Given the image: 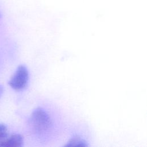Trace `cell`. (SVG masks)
<instances>
[{
    "instance_id": "cell-1",
    "label": "cell",
    "mask_w": 147,
    "mask_h": 147,
    "mask_svg": "<svg viewBox=\"0 0 147 147\" xmlns=\"http://www.w3.org/2000/svg\"><path fill=\"white\" fill-rule=\"evenodd\" d=\"M31 123L38 132H44L50 128L51 121L49 115L42 108L34 109L30 116Z\"/></svg>"
},
{
    "instance_id": "cell-2",
    "label": "cell",
    "mask_w": 147,
    "mask_h": 147,
    "mask_svg": "<svg viewBox=\"0 0 147 147\" xmlns=\"http://www.w3.org/2000/svg\"><path fill=\"white\" fill-rule=\"evenodd\" d=\"M29 72L24 65H20L9 81V86L15 90H21L27 85Z\"/></svg>"
},
{
    "instance_id": "cell-3",
    "label": "cell",
    "mask_w": 147,
    "mask_h": 147,
    "mask_svg": "<svg viewBox=\"0 0 147 147\" xmlns=\"http://www.w3.org/2000/svg\"><path fill=\"white\" fill-rule=\"evenodd\" d=\"M24 140L21 135L18 134L7 136L2 141L0 146L4 147H20L23 145Z\"/></svg>"
},
{
    "instance_id": "cell-4",
    "label": "cell",
    "mask_w": 147,
    "mask_h": 147,
    "mask_svg": "<svg viewBox=\"0 0 147 147\" xmlns=\"http://www.w3.org/2000/svg\"><path fill=\"white\" fill-rule=\"evenodd\" d=\"M87 142L83 138L75 136L71 138L65 145V146H87Z\"/></svg>"
},
{
    "instance_id": "cell-5",
    "label": "cell",
    "mask_w": 147,
    "mask_h": 147,
    "mask_svg": "<svg viewBox=\"0 0 147 147\" xmlns=\"http://www.w3.org/2000/svg\"><path fill=\"white\" fill-rule=\"evenodd\" d=\"M7 136L6 126L3 124H0V145Z\"/></svg>"
},
{
    "instance_id": "cell-6",
    "label": "cell",
    "mask_w": 147,
    "mask_h": 147,
    "mask_svg": "<svg viewBox=\"0 0 147 147\" xmlns=\"http://www.w3.org/2000/svg\"><path fill=\"white\" fill-rule=\"evenodd\" d=\"M2 92H3V88H2V87L1 86H0V98H1V95H2Z\"/></svg>"
}]
</instances>
